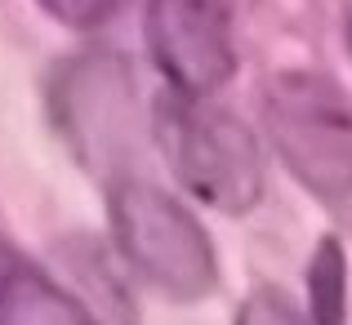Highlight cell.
Returning <instances> with one entry per match:
<instances>
[{
    "label": "cell",
    "instance_id": "5b68a950",
    "mask_svg": "<svg viewBox=\"0 0 352 325\" xmlns=\"http://www.w3.org/2000/svg\"><path fill=\"white\" fill-rule=\"evenodd\" d=\"M143 36L156 71L179 98H206L236 71L228 0H147Z\"/></svg>",
    "mask_w": 352,
    "mask_h": 325
},
{
    "label": "cell",
    "instance_id": "6da1fadb",
    "mask_svg": "<svg viewBox=\"0 0 352 325\" xmlns=\"http://www.w3.org/2000/svg\"><path fill=\"white\" fill-rule=\"evenodd\" d=\"M107 214L120 258L165 299L197 303L219 285V254L210 232L170 192L143 179H120L112 183Z\"/></svg>",
    "mask_w": 352,
    "mask_h": 325
},
{
    "label": "cell",
    "instance_id": "ba28073f",
    "mask_svg": "<svg viewBox=\"0 0 352 325\" xmlns=\"http://www.w3.org/2000/svg\"><path fill=\"white\" fill-rule=\"evenodd\" d=\"M236 325H312V321L303 317V312L294 308V303L285 299L281 290L263 285V290H254L245 303H241Z\"/></svg>",
    "mask_w": 352,
    "mask_h": 325
},
{
    "label": "cell",
    "instance_id": "9c48e42d",
    "mask_svg": "<svg viewBox=\"0 0 352 325\" xmlns=\"http://www.w3.org/2000/svg\"><path fill=\"white\" fill-rule=\"evenodd\" d=\"M36 5H41L45 14H54L58 23L89 32V27H103L107 18H116L125 0H36Z\"/></svg>",
    "mask_w": 352,
    "mask_h": 325
},
{
    "label": "cell",
    "instance_id": "52a82bcc",
    "mask_svg": "<svg viewBox=\"0 0 352 325\" xmlns=\"http://www.w3.org/2000/svg\"><path fill=\"white\" fill-rule=\"evenodd\" d=\"M36 290H45V285H41V276L32 272V263L0 240V325H14L23 317Z\"/></svg>",
    "mask_w": 352,
    "mask_h": 325
},
{
    "label": "cell",
    "instance_id": "3957f363",
    "mask_svg": "<svg viewBox=\"0 0 352 325\" xmlns=\"http://www.w3.org/2000/svg\"><path fill=\"white\" fill-rule=\"evenodd\" d=\"M50 120L89 174L129 179V156L143 134L134 71L120 54L89 49L50 76Z\"/></svg>",
    "mask_w": 352,
    "mask_h": 325
},
{
    "label": "cell",
    "instance_id": "7a4b0ae2",
    "mask_svg": "<svg viewBox=\"0 0 352 325\" xmlns=\"http://www.w3.org/2000/svg\"><path fill=\"white\" fill-rule=\"evenodd\" d=\"M263 125L281 165L330 210L352 205V103L326 76L285 71L263 94Z\"/></svg>",
    "mask_w": 352,
    "mask_h": 325
},
{
    "label": "cell",
    "instance_id": "8992f818",
    "mask_svg": "<svg viewBox=\"0 0 352 325\" xmlns=\"http://www.w3.org/2000/svg\"><path fill=\"white\" fill-rule=\"evenodd\" d=\"M344 276H348V263H344V249L335 240L317 249L308 267V294H312V325H344Z\"/></svg>",
    "mask_w": 352,
    "mask_h": 325
},
{
    "label": "cell",
    "instance_id": "277c9868",
    "mask_svg": "<svg viewBox=\"0 0 352 325\" xmlns=\"http://www.w3.org/2000/svg\"><path fill=\"white\" fill-rule=\"evenodd\" d=\"M156 138L170 161L174 179L197 201L245 214L263 197V152L258 138L223 107H210L206 98H179L161 103L156 111Z\"/></svg>",
    "mask_w": 352,
    "mask_h": 325
},
{
    "label": "cell",
    "instance_id": "30bf717a",
    "mask_svg": "<svg viewBox=\"0 0 352 325\" xmlns=\"http://www.w3.org/2000/svg\"><path fill=\"white\" fill-rule=\"evenodd\" d=\"M348 45H352V18H348Z\"/></svg>",
    "mask_w": 352,
    "mask_h": 325
}]
</instances>
